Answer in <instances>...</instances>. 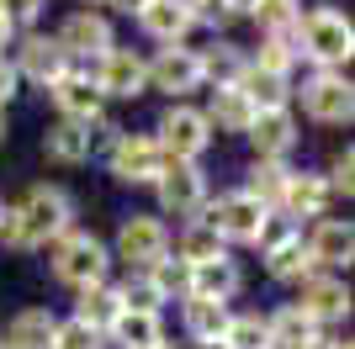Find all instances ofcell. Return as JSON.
<instances>
[{"mask_svg":"<svg viewBox=\"0 0 355 349\" xmlns=\"http://www.w3.org/2000/svg\"><path fill=\"white\" fill-rule=\"evenodd\" d=\"M350 53H355V27L334 6H318L297 21V58H313L318 69L340 74V64H350Z\"/></svg>","mask_w":355,"mask_h":349,"instance_id":"2","label":"cell"},{"mask_svg":"<svg viewBox=\"0 0 355 349\" xmlns=\"http://www.w3.org/2000/svg\"><path fill=\"white\" fill-rule=\"evenodd\" d=\"M53 349H106V334H96L90 323L69 318V323H59V328H53Z\"/></svg>","mask_w":355,"mask_h":349,"instance_id":"37","label":"cell"},{"mask_svg":"<svg viewBox=\"0 0 355 349\" xmlns=\"http://www.w3.org/2000/svg\"><path fill=\"white\" fill-rule=\"evenodd\" d=\"M106 270H112V254H106L101 238H90V233H64L59 249H53V276L64 286L85 291V286H101Z\"/></svg>","mask_w":355,"mask_h":349,"instance_id":"3","label":"cell"},{"mask_svg":"<svg viewBox=\"0 0 355 349\" xmlns=\"http://www.w3.org/2000/svg\"><path fill=\"white\" fill-rule=\"evenodd\" d=\"M106 6H117V11H128V16H138L148 6V0H106Z\"/></svg>","mask_w":355,"mask_h":349,"instance_id":"45","label":"cell"},{"mask_svg":"<svg viewBox=\"0 0 355 349\" xmlns=\"http://www.w3.org/2000/svg\"><path fill=\"white\" fill-rule=\"evenodd\" d=\"M308 254H313V265H329V270L350 265V254H355V233H350V222L324 217L318 228H313V238H308Z\"/></svg>","mask_w":355,"mask_h":349,"instance_id":"18","label":"cell"},{"mask_svg":"<svg viewBox=\"0 0 355 349\" xmlns=\"http://www.w3.org/2000/svg\"><path fill=\"white\" fill-rule=\"evenodd\" d=\"M0 16H6L11 27H21V21H37V16H43V0H0Z\"/></svg>","mask_w":355,"mask_h":349,"instance_id":"42","label":"cell"},{"mask_svg":"<svg viewBox=\"0 0 355 349\" xmlns=\"http://www.w3.org/2000/svg\"><path fill=\"white\" fill-rule=\"evenodd\" d=\"M164 170V154L154 138L144 132H117V143H112V174L128 180V186H154Z\"/></svg>","mask_w":355,"mask_h":349,"instance_id":"8","label":"cell"},{"mask_svg":"<svg viewBox=\"0 0 355 349\" xmlns=\"http://www.w3.org/2000/svg\"><path fill=\"white\" fill-rule=\"evenodd\" d=\"M74 222V202L64 186H32L16 206H6L0 238L6 249H37V244H59Z\"/></svg>","mask_w":355,"mask_h":349,"instance_id":"1","label":"cell"},{"mask_svg":"<svg viewBox=\"0 0 355 349\" xmlns=\"http://www.w3.org/2000/svg\"><path fill=\"white\" fill-rule=\"evenodd\" d=\"M148 85H154V90H170V96L180 101L186 90L202 85V64H196L191 48H164V53L148 64Z\"/></svg>","mask_w":355,"mask_h":349,"instance_id":"14","label":"cell"},{"mask_svg":"<svg viewBox=\"0 0 355 349\" xmlns=\"http://www.w3.org/2000/svg\"><path fill=\"white\" fill-rule=\"evenodd\" d=\"M302 111H308L313 122H329V127L350 122V116H355V90H350V80H345V74H334V69H318L308 85H302Z\"/></svg>","mask_w":355,"mask_h":349,"instance_id":"7","label":"cell"},{"mask_svg":"<svg viewBox=\"0 0 355 349\" xmlns=\"http://www.w3.org/2000/svg\"><path fill=\"white\" fill-rule=\"evenodd\" d=\"M53 328H59V318H53L48 307H27V312L11 318L0 349H53Z\"/></svg>","mask_w":355,"mask_h":349,"instance_id":"21","label":"cell"},{"mask_svg":"<svg viewBox=\"0 0 355 349\" xmlns=\"http://www.w3.org/2000/svg\"><path fill=\"white\" fill-rule=\"evenodd\" d=\"M302 349H350V344H345V339H324V334H318L313 344H302Z\"/></svg>","mask_w":355,"mask_h":349,"instance_id":"44","label":"cell"},{"mask_svg":"<svg viewBox=\"0 0 355 349\" xmlns=\"http://www.w3.org/2000/svg\"><path fill=\"white\" fill-rule=\"evenodd\" d=\"M266 212H270V206H260L250 190H228V196H218V202L207 206V222L218 228L223 244H254Z\"/></svg>","mask_w":355,"mask_h":349,"instance_id":"6","label":"cell"},{"mask_svg":"<svg viewBox=\"0 0 355 349\" xmlns=\"http://www.w3.org/2000/svg\"><path fill=\"white\" fill-rule=\"evenodd\" d=\"M250 138H254V159H286L292 154V143H297V122H292V111H254V122H250Z\"/></svg>","mask_w":355,"mask_h":349,"instance_id":"15","label":"cell"},{"mask_svg":"<svg viewBox=\"0 0 355 349\" xmlns=\"http://www.w3.org/2000/svg\"><path fill=\"white\" fill-rule=\"evenodd\" d=\"M159 154L164 159H186V164H196L202 154H207V143H212V127H207V116L196 111V106H186V101H175L170 111L159 116Z\"/></svg>","mask_w":355,"mask_h":349,"instance_id":"4","label":"cell"},{"mask_svg":"<svg viewBox=\"0 0 355 349\" xmlns=\"http://www.w3.org/2000/svg\"><path fill=\"white\" fill-rule=\"evenodd\" d=\"M16 80H21V74H16L11 64L0 58V111H6V101H11V96H16Z\"/></svg>","mask_w":355,"mask_h":349,"instance_id":"43","label":"cell"},{"mask_svg":"<svg viewBox=\"0 0 355 349\" xmlns=\"http://www.w3.org/2000/svg\"><path fill=\"white\" fill-rule=\"evenodd\" d=\"M48 96H53V106H59L64 122H101V90H96V80L90 74H59L53 85H48Z\"/></svg>","mask_w":355,"mask_h":349,"instance_id":"13","label":"cell"},{"mask_svg":"<svg viewBox=\"0 0 355 349\" xmlns=\"http://www.w3.org/2000/svg\"><path fill=\"white\" fill-rule=\"evenodd\" d=\"M11 32H16V27H11V21H6V16H0V48L11 43Z\"/></svg>","mask_w":355,"mask_h":349,"instance_id":"47","label":"cell"},{"mask_svg":"<svg viewBox=\"0 0 355 349\" xmlns=\"http://www.w3.org/2000/svg\"><path fill=\"white\" fill-rule=\"evenodd\" d=\"M223 6H228V16H250L254 11V0H223Z\"/></svg>","mask_w":355,"mask_h":349,"instance_id":"46","label":"cell"},{"mask_svg":"<svg viewBox=\"0 0 355 349\" xmlns=\"http://www.w3.org/2000/svg\"><path fill=\"white\" fill-rule=\"evenodd\" d=\"M138 21H144V32L159 37L164 48H180V37L191 32V16H186L180 0H148L144 11H138Z\"/></svg>","mask_w":355,"mask_h":349,"instance_id":"23","label":"cell"},{"mask_svg":"<svg viewBox=\"0 0 355 349\" xmlns=\"http://www.w3.org/2000/svg\"><path fill=\"white\" fill-rule=\"evenodd\" d=\"M0 138H6V111H0Z\"/></svg>","mask_w":355,"mask_h":349,"instance_id":"48","label":"cell"},{"mask_svg":"<svg viewBox=\"0 0 355 349\" xmlns=\"http://www.w3.org/2000/svg\"><path fill=\"white\" fill-rule=\"evenodd\" d=\"M117 254L128 265H138V270H148L154 260H164V254H170V233H164V222L133 212V217L117 228Z\"/></svg>","mask_w":355,"mask_h":349,"instance_id":"9","label":"cell"},{"mask_svg":"<svg viewBox=\"0 0 355 349\" xmlns=\"http://www.w3.org/2000/svg\"><path fill=\"white\" fill-rule=\"evenodd\" d=\"M154 190H159V206L175 212V217H196V212L207 206V174L196 170V164H186V159H164Z\"/></svg>","mask_w":355,"mask_h":349,"instance_id":"5","label":"cell"},{"mask_svg":"<svg viewBox=\"0 0 355 349\" xmlns=\"http://www.w3.org/2000/svg\"><path fill=\"white\" fill-rule=\"evenodd\" d=\"M239 286H244V270H239L228 254H218V260H207V265H191V291H186V296H212V302H228Z\"/></svg>","mask_w":355,"mask_h":349,"instance_id":"19","label":"cell"},{"mask_svg":"<svg viewBox=\"0 0 355 349\" xmlns=\"http://www.w3.org/2000/svg\"><path fill=\"white\" fill-rule=\"evenodd\" d=\"M324 206H329V186H324V174H297L286 180L282 190V212L286 217H324Z\"/></svg>","mask_w":355,"mask_h":349,"instance_id":"24","label":"cell"},{"mask_svg":"<svg viewBox=\"0 0 355 349\" xmlns=\"http://www.w3.org/2000/svg\"><path fill=\"white\" fill-rule=\"evenodd\" d=\"M313 270H318V265H313L308 238H302V233H292L286 244L270 249V276H276V280H308Z\"/></svg>","mask_w":355,"mask_h":349,"instance_id":"29","label":"cell"},{"mask_svg":"<svg viewBox=\"0 0 355 349\" xmlns=\"http://www.w3.org/2000/svg\"><path fill=\"white\" fill-rule=\"evenodd\" d=\"M117 302L128 307V312H159L164 296H159V286H154L148 276H133L128 286H117Z\"/></svg>","mask_w":355,"mask_h":349,"instance_id":"36","label":"cell"},{"mask_svg":"<svg viewBox=\"0 0 355 349\" xmlns=\"http://www.w3.org/2000/svg\"><path fill=\"white\" fill-rule=\"evenodd\" d=\"M202 349H223V344H202Z\"/></svg>","mask_w":355,"mask_h":349,"instance_id":"50","label":"cell"},{"mask_svg":"<svg viewBox=\"0 0 355 349\" xmlns=\"http://www.w3.org/2000/svg\"><path fill=\"white\" fill-rule=\"evenodd\" d=\"M154 349H170V344H154Z\"/></svg>","mask_w":355,"mask_h":349,"instance_id":"51","label":"cell"},{"mask_svg":"<svg viewBox=\"0 0 355 349\" xmlns=\"http://www.w3.org/2000/svg\"><path fill=\"white\" fill-rule=\"evenodd\" d=\"M239 96L254 106V111H282L286 101H292V85H286L282 74H270V69H254V64H244V74H239Z\"/></svg>","mask_w":355,"mask_h":349,"instance_id":"20","label":"cell"},{"mask_svg":"<svg viewBox=\"0 0 355 349\" xmlns=\"http://www.w3.org/2000/svg\"><path fill=\"white\" fill-rule=\"evenodd\" d=\"M355 154H350V148H345V154H334V164H329V180H324V186H329V196H334V190H340V196H350V190H355Z\"/></svg>","mask_w":355,"mask_h":349,"instance_id":"40","label":"cell"},{"mask_svg":"<svg viewBox=\"0 0 355 349\" xmlns=\"http://www.w3.org/2000/svg\"><path fill=\"white\" fill-rule=\"evenodd\" d=\"M0 222H6V202H0Z\"/></svg>","mask_w":355,"mask_h":349,"instance_id":"49","label":"cell"},{"mask_svg":"<svg viewBox=\"0 0 355 349\" xmlns=\"http://www.w3.org/2000/svg\"><path fill=\"white\" fill-rule=\"evenodd\" d=\"M43 148H48V159H53V164H85L90 148H96V132H90V122H64V116H59V122L48 127Z\"/></svg>","mask_w":355,"mask_h":349,"instance_id":"17","label":"cell"},{"mask_svg":"<svg viewBox=\"0 0 355 349\" xmlns=\"http://www.w3.org/2000/svg\"><path fill=\"white\" fill-rule=\"evenodd\" d=\"M266 328H270V344H276V349H302V344H313V339H318V323L302 318L292 302L276 307V312L266 318Z\"/></svg>","mask_w":355,"mask_h":349,"instance_id":"26","label":"cell"},{"mask_svg":"<svg viewBox=\"0 0 355 349\" xmlns=\"http://www.w3.org/2000/svg\"><path fill=\"white\" fill-rule=\"evenodd\" d=\"M53 43L64 48V58H101V53H112V27H106V16H96V11H74L69 21L59 27V37Z\"/></svg>","mask_w":355,"mask_h":349,"instance_id":"12","label":"cell"},{"mask_svg":"<svg viewBox=\"0 0 355 349\" xmlns=\"http://www.w3.org/2000/svg\"><path fill=\"white\" fill-rule=\"evenodd\" d=\"M218 344H223V349H276V344H270L266 318H254V312H244V318H228V328H223Z\"/></svg>","mask_w":355,"mask_h":349,"instance_id":"34","label":"cell"},{"mask_svg":"<svg viewBox=\"0 0 355 349\" xmlns=\"http://www.w3.org/2000/svg\"><path fill=\"white\" fill-rule=\"evenodd\" d=\"M148 280H154V286H159V296L164 302H170V296H186V291H191V265H180V260H170V254H164V260H154L144 270Z\"/></svg>","mask_w":355,"mask_h":349,"instance_id":"35","label":"cell"},{"mask_svg":"<svg viewBox=\"0 0 355 349\" xmlns=\"http://www.w3.org/2000/svg\"><path fill=\"white\" fill-rule=\"evenodd\" d=\"M16 74H27V80H37V85H53L59 74H69V58H64V48L53 43V37H27L21 43V64H16Z\"/></svg>","mask_w":355,"mask_h":349,"instance_id":"16","label":"cell"},{"mask_svg":"<svg viewBox=\"0 0 355 349\" xmlns=\"http://www.w3.org/2000/svg\"><path fill=\"white\" fill-rule=\"evenodd\" d=\"M292 217H286V212H266V222H260V238H254V244H260V249H266V254H270V249H276V244H286V238H292Z\"/></svg>","mask_w":355,"mask_h":349,"instance_id":"39","label":"cell"},{"mask_svg":"<svg viewBox=\"0 0 355 349\" xmlns=\"http://www.w3.org/2000/svg\"><path fill=\"white\" fill-rule=\"evenodd\" d=\"M96 90H101V96H122V101H133V96H144V90H148V64L133 53V48H112V53H101Z\"/></svg>","mask_w":355,"mask_h":349,"instance_id":"10","label":"cell"},{"mask_svg":"<svg viewBox=\"0 0 355 349\" xmlns=\"http://www.w3.org/2000/svg\"><path fill=\"white\" fill-rule=\"evenodd\" d=\"M106 339L117 349H154V344H164V323H159V312H128L122 307L117 323L106 328Z\"/></svg>","mask_w":355,"mask_h":349,"instance_id":"22","label":"cell"},{"mask_svg":"<svg viewBox=\"0 0 355 349\" xmlns=\"http://www.w3.org/2000/svg\"><path fill=\"white\" fill-rule=\"evenodd\" d=\"M286 180H292L286 159H254V164H250V196H254L260 206H282Z\"/></svg>","mask_w":355,"mask_h":349,"instance_id":"31","label":"cell"},{"mask_svg":"<svg viewBox=\"0 0 355 349\" xmlns=\"http://www.w3.org/2000/svg\"><path fill=\"white\" fill-rule=\"evenodd\" d=\"M180 6L191 16V27L196 21H207V27H223V21H228V6H223V0H180Z\"/></svg>","mask_w":355,"mask_h":349,"instance_id":"41","label":"cell"},{"mask_svg":"<svg viewBox=\"0 0 355 349\" xmlns=\"http://www.w3.org/2000/svg\"><path fill=\"white\" fill-rule=\"evenodd\" d=\"M250 16L270 32V37H292L297 43V21H302V6H297V0H254Z\"/></svg>","mask_w":355,"mask_h":349,"instance_id":"33","label":"cell"},{"mask_svg":"<svg viewBox=\"0 0 355 349\" xmlns=\"http://www.w3.org/2000/svg\"><path fill=\"white\" fill-rule=\"evenodd\" d=\"M292 307L313 323H340V318H350V286L340 276H308L302 280V296Z\"/></svg>","mask_w":355,"mask_h":349,"instance_id":"11","label":"cell"},{"mask_svg":"<svg viewBox=\"0 0 355 349\" xmlns=\"http://www.w3.org/2000/svg\"><path fill=\"white\" fill-rule=\"evenodd\" d=\"M202 116H207V127H218V132H250L254 106L244 101L234 85H223V90H212V111H202Z\"/></svg>","mask_w":355,"mask_h":349,"instance_id":"27","label":"cell"},{"mask_svg":"<svg viewBox=\"0 0 355 349\" xmlns=\"http://www.w3.org/2000/svg\"><path fill=\"white\" fill-rule=\"evenodd\" d=\"M228 302H212V296H186V334L196 344H218L223 328H228Z\"/></svg>","mask_w":355,"mask_h":349,"instance_id":"25","label":"cell"},{"mask_svg":"<svg viewBox=\"0 0 355 349\" xmlns=\"http://www.w3.org/2000/svg\"><path fill=\"white\" fill-rule=\"evenodd\" d=\"M196 64H202V80H212V85H239V74H244V64L250 58L239 53L234 43H212L207 53H196Z\"/></svg>","mask_w":355,"mask_h":349,"instance_id":"30","label":"cell"},{"mask_svg":"<svg viewBox=\"0 0 355 349\" xmlns=\"http://www.w3.org/2000/svg\"><path fill=\"white\" fill-rule=\"evenodd\" d=\"M297 64V48H292V37H266V48H260V58H254V69H270V74H282L286 80V69Z\"/></svg>","mask_w":355,"mask_h":349,"instance_id":"38","label":"cell"},{"mask_svg":"<svg viewBox=\"0 0 355 349\" xmlns=\"http://www.w3.org/2000/svg\"><path fill=\"white\" fill-rule=\"evenodd\" d=\"M117 312H122V302H117V291L106 286V280H101V286H85V291H80V307H74V318L90 323L96 334H106V328L117 323Z\"/></svg>","mask_w":355,"mask_h":349,"instance_id":"28","label":"cell"},{"mask_svg":"<svg viewBox=\"0 0 355 349\" xmlns=\"http://www.w3.org/2000/svg\"><path fill=\"white\" fill-rule=\"evenodd\" d=\"M223 254V238L207 217H191V228L180 233V265H207Z\"/></svg>","mask_w":355,"mask_h":349,"instance_id":"32","label":"cell"}]
</instances>
